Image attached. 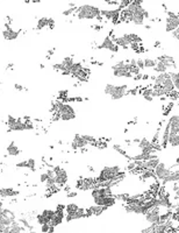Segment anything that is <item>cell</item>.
<instances>
[{"label":"cell","mask_w":179,"mask_h":233,"mask_svg":"<svg viewBox=\"0 0 179 233\" xmlns=\"http://www.w3.org/2000/svg\"><path fill=\"white\" fill-rule=\"evenodd\" d=\"M160 212H162V208H158V206H154L151 209H149L144 217H146V220L148 223H150L151 225H157L159 223V217H160Z\"/></svg>","instance_id":"8992f818"},{"label":"cell","mask_w":179,"mask_h":233,"mask_svg":"<svg viewBox=\"0 0 179 233\" xmlns=\"http://www.w3.org/2000/svg\"><path fill=\"white\" fill-rule=\"evenodd\" d=\"M92 197H109V196H113V192H112V188H95L92 189Z\"/></svg>","instance_id":"5bb4252c"},{"label":"cell","mask_w":179,"mask_h":233,"mask_svg":"<svg viewBox=\"0 0 179 233\" xmlns=\"http://www.w3.org/2000/svg\"><path fill=\"white\" fill-rule=\"evenodd\" d=\"M84 69V66H83V64L80 63V62H74V64H72V66H71V70H70V75H76V74H78L79 71H82Z\"/></svg>","instance_id":"83f0119b"},{"label":"cell","mask_w":179,"mask_h":233,"mask_svg":"<svg viewBox=\"0 0 179 233\" xmlns=\"http://www.w3.org/2000/svg\"><path fill=\"white\" fill-rule=\"evenodd\" d=\"M8 131L12 132V131H26V124L23 121V119H16L15 122L8 126Z\"/></svg>","instance_id":"7402d4cb"},{"label":"cell","mask_w":179,"mask_h":233,"mask_svg":"<svg viewBox=\"0 0 179 233\" xmlns=\"http://www.w3.org/2000/svg\"><path fill=\"white\" fill-rule=\"evenodd\" d=\"M171 167L169 168L168 166L164 162H159L157 164V167L154 169V174H155V178L159 182H163L171 174Z\"/></svg>","instance_id":"5b68a950"},{"label":"cell","mask_w":179,"mask_h":233,"mask_svg":"<svg viewBox=\"0 0 179 233\" xmlns=\"http://www.w3.org/2000/svg\"><path fill=\"white\" fill-rule=\"evenodd\" d=\"M21 33H22V29L14 31V29H12L11 27H8V28H5V29L2 31L1 35H2V37H4L5 40H7V41H13V40H16Z\"/></svg>","instance_id":"8fae6325"},{"label":"cell","mask_w":179,"mask_h":233,"mask_svg":"<svg viewBox=\"0 0 179 233\" xmlns=\"http://www.w3.org/2000/svg\"><path fill=\"white\" fill-rule=\"evenodd\" d=\"M1 189V198H8V197H16L20 195V191L15 190L13 188H0Z\"/></svg>","instance_id":"d6986e66"},{"label":"cell","mask_w":179,"mask_h":233,"mask_svg":"<svg viewBox=\"0 0 179 233\" xmlns=\"http://www.w3.org/2000/svg\"><path fill=\"white\" fill-rule=\"evenodd\" d=\"M142 180H147V178H155V174L152 170H144L142 171V175H141Z\"/></svg>","instance_id":"836d02e7"},{"label":"cell","mask_w":179,"mask_h":233,"mask_svg":"<svg viewBox=\"0 0 179 233\" xmlns=\"http://www.w3.org/2000/svg\"><path fill=\"white\" fill-rule=\"evenodd\" d=\"M15 166H16V168H27V161H21V162H18Z\"/></svg>","instance_id":"f6af8a7d"},{"label":"cell","mask_w":179,"mask_h":233,"mask_svg":"<svg viewBox=\"0 0 179 233\" xmlns=\"http://www.w3.org/2000/svg\"><path fill=\"white\" fill-rule=\"evenodd\" d=\"M128 169L129 170H133V169H135V163L133 162V161H130V163L128 164Z\"/></svg>","instance_id":"c3c4849f"},{"label":"cell","mask_w":179,"mask_h":233,"mask_svg":"<svg viewBox=\"0 0 179 233\" xmlns=\"http://www.w3.org/2000/svg\"><path fill=\"white\" fill-rule=\"evenodd\" d=\"M88 210H90V212L92 214H94V216H100L102 212L107 210V208H105V206H98V205H92V206L88 208Z\"/></svg>","instance_id":"4316f807"},{"label":"cell","mask_w":179,"mask_h":233,"mask_svg":"<svg viewBox=\"0 0 179 233\" xmlns=\"http://www.w3.org/2000/svg\"><path fill=\"white\" fill-rule=\"evenodd\" d=\"M172 37L176 40V41H178V37H179V29H176V31H173L172 32Z\"/></svg>","instance_id":"bcb514c9"},{"label":"cell","mask_w":179,"mask_h":233,"mask_svg":"<svg viewBox=\"0 0 179 233\" xmlns=\"http://www.w3.org/2000/svg\"><path fill=\"white\" fill-rule=\"evenodd\" d=\"M143 63H144V69H146V68L154 69V66L156 65V60H155V58H151V57H146V58L143 60Z\"/></svg>","instance_id":"f1b7e54d"},{"label":"cell","mask_w":179,"mask_h":233,"mask_svg":"<svg viewBox=\"0 0 179 233\" xmlns=\"http://www.w3.org/2000/svg\"><path fill=\"white\" fill-rule=\"evenodd\" d=\"M26 161H27V169L35 171L36 170V161H35V159H28Z\"/></svg>","instance_id":"d590c367"},{"label":"cell","mask_w":179,"mask_h":233,"mask_svg":"<svg viewBox=\"0 0 179 233\" xmlns=\"http://www.w3.org/2000/svg\"><path fill=\"white\" fill-rule=\"evenodd\" d=\"M136 66L142 71V70H144V63H143V58H138L136 60Z\"/></svg>","instance_id":"ab89813d"},{"label":"cell","mask_w":179,"mask_h":233,"mask_svg":"<svg viewBox=\"0 0 179 233\" xmlns=\"http://www.w3.org/2000/svg\"><path fill=\"white\" fill-rule=\"evenodd\" d=\"M53 170L55 173V183L56 185H64L69 180L66 170L61 167H53Z\"/></svg>","instance_id":"52a82bcc"},{"label":"cell","mask_w":179,"mask_h":233,"mask_svg":"<svg viewBox=\"0 0 179 233\" xmlns=\"http://www.w3.org/2000/svg\"><path fill=\"white\" fill-rule=\"evenodd\" d=\"M129 69H130V65L128 62H126L123 68H119V69H113V75L115 77H127V78H131L133 76L129 72Z\"/></svg>","instance_id":"e0dca14e"},{"label":"cell","mask_w":179,"mask_h":233,"mask_svg":"<svg viewBox=\"0 0 179 233\" xmlns=\"http://www.w3.org/2000/svg\"><path fill=\"white\" fill-rule=\"evenodd\" d=\"M128 93V86L126 84H120L114 86L113 92L111 93V98L113 100H120Z\"/></svg>","instance_id":"ba28073f"},{"label":"cell","mask_w":179,"mask_h":233,"mask_svg":"<svg viewBox=\"0 0 179 233\" xmlns=\"http://www.w3.org/2000/svg\"><path fill=\"white\" fill-rule=\"evenodd\" d=\"M77 196V192L76 191H69V193H68V197H76Z\"/></svg>","instance_id":"681fc988"},{"label":"cell","mask_w":179,"mask_h":233,"mask_svg":"<svg viewBox=\"0 0 179 233\" xmlns=\"http://www.w3.org/2000/svg\"><path fill=\"white\" fill-rule=\"evenodd\" d=\"M179 181V173H178V169L176 170H172L171 171V174L169 175L168 177L165 178V180L162 182V185L164 187L166 183H175V182H178Z\"/></svg>","instance_id":"603a6c76"},{"label":"cell","mask_w":179,"mask_h":233,"mask_svg":"<svg viewBox=\"0 0 179 233\" xmlns=\"http://www.w3.org/2000/svg\"><path fill=\"white\" fill-rule=\"evenodd\" d=\"M123 171L119 166H111V167H104L100 170L98 177H95V183H102L106 181H114L120 182L122 180Z\"/></svg>","instance_id":"6da1fadb"},{"label":"cell","mask_w":179,"mask_h":233,"mask_svg":"<svg viewBox=\"0 0 179 233\" xmlns=\"http://www.w3.org/2000/svg\"><path fill=\"white\" fill-rule=\"evenodd\" d=\"M48 174L47 173H43V174H41V176H40V181H41V183H45L47 182V180H48Z\"/></svg>","instance_id":"ee69618b"},{"label":"cell","mask_w":179,"mask_h":233,"mask_svg":"<svg viewBox=\"0 0 179 233\" xmlns=\"http://www.w3.org/2000/svg\"><path fill=\"white\" fill-rule=\"evenodd\" d=\"M79 209V206L77 205V204H74V203H71V204H69V205H66L65 206V212L66 213H74V212H76L77 210Z\"/></svg>","instance_id":"f546056e"},{"label":"cell","mask_w":179,"mask_h":233,"mask_svg":"<svg viewBox=\"0 0 179 233\" xmlns=\"http://www.w3.org/2000/svg\"><path fill=\"white\" fill-rule=\"evenodd\" d=\"M53 111L57 114V119H61L63 121L74 120L77 116L74 107L69 104H65L63 102H56L53 104Z\"/></svg>","instance_id":"3957f363"},{"label":"cell","mask_w":179,"mask_h":233,"mask_svg":"<svg viewBox=\"0 0 179 233\" xmlns=\"http://www.w3.org/2000/svg\"><path fill=\"white\" fill-rule=\"evenodd\" d=\"M93 202H94V205H98V206H105V208H111L113 205H115L116 199L113 196H109V197H95L93 198Z\"/></svg>","instance_id":"9c48e42d"},{"label":"cell","mask_w":179,"mask_h":233,"mask_svg":"<svg viewBox=\"0 0 179 233\" xmlns=\"http://www.w3.org/2000/svg\"><path fill=\"white\" fill-rule=\"evenodd\" d=\"M82 218H85V210L80 209V208L74 213H66L64 216V219L68 223L72 222V220H77V219H82Z\"/></svg>","instance_id":"ac0fdd59"},{"label":"cell","mask_w":179,"mask_h":233,"mask_svg":"<svg viewBox=\"0 0 179 233\" xmlns=\"http://www.w3.org/2000/svg\"><path fill=\"white\" fill-rule=\"evenodd\" d=\"M76 8H77V7H72V8L70 7V8H68V10H65V11H63V13H62V14H63L64 16H68V15H71L72 13H74V11H76Z\"/></svg>","instance_id":"60d3db41"},{"label":"cell","mask_w":179,"mask_h":233,"mask_svg":"<svg viewBox=\"0 0 179 233\" xmlns=\"http://www.w3.org/2000/svg\"><path fill=\"white\" fill-rule=\"evenodd\" d=\"M114 84H106L105 89H104V92H105L106 95L111 96V93L113 92V90H114Z\"/></svg>","instance_id":"f35d334b"},{"label":"cell","mask_w":179,"mask_h":233,"mask_svg":"<svg viewBox=\"0 0 179 233\" xmlns=\"http://www.w3.org/2000/svg\"><path fill=\"white\" fill-rule=\"evenodd\" d=\"M99 48L100 49H107V50H109L112 53H116L117 49H119V47H116L115 43L113 42V40H112L111 36H106L105 39L102 40V42L100 43Z\"/></svg>","instance_id":"4fadbf2b"},{"label":"cell","mask_w":179,"mask_h":233,"mask_svg":"<svg viewBox=\"0 0 179 233\" xmlns=\"http://www.w3.org/2000/svg\"><path fill=\"white\" fill-rule=\"evenodd\" d=\"M94 184V178H92V177H83V178H80L77 182V189H79L82 191L91 190V189H93Z\"/></svg>","instance_id":"30bf717a"},{"label":"cell","mask_w":179,"mask_h":233,"mask_svg":"<svg viewBox=\"0 0 179 233\" xmlns=\"http://www.w3.org/2000/svg\"><path fill=\"white\" fill-rule=\"evenodd\" d=\"M64 214L63 211H56V214L53 216V218L50 220V226H53V227H56V226H58L59 224H62V222H63V219H64Z\"/></svg>","instance_id":"44dd1931"},{"label":"cell","mask_w":179,"mask_h":233,"mask_svg":"<svg viewBox=\"0 0 179 233\" xmlns=\"http://www.w3.org/2000/svg\"><path fill=\"white\" fill-rule=\"evenodd\" d=\"M14 89H15L16 91H20V92H22V91H28V89L25 87L22 84H14Z\"/></svg>","instance_id":"7bdbcfd3"},{"label":"cell","mask_w":179,"mask_h":233,"mask_svg":"<svg viewBox=\"0 0 179 233\" xmlns=\"http://www.w3.org/2000/svg\"><path fill=\"white\" fill-rule=\"evenodd\" d=\"M41 213H42L44 217H47L49 220H51L53 218V216L56 214V211H53V210H48V209H47V210H43Z\"/></svg>","instance_id":"8d00e7d4"},{"label":"cell","mask_w":179,"mask_h":233,"mask_svg":"<svg viewBox=\"0 0 179 233\" xmlns=\"http://www.w3.org/2000/svg\"><path fill=\"white\" fill-rule=\"evenodd\" d=\"M154 70H155L157 74H165V72H168L169 71L166 65L163 63V62H160V61H156V65L154 66Z\"/></svg>","instance_id":"484cf974"},{"label":"cell","mask_w":179,"mask_h":233,"mask_svg":"<svg viewBox=\"0 0 179 233\" xmlns=\"http://www.w3.org/2000/svg\"><path fill=\"white\" fill-rule=\"evenodd\" d=\"M20 224H22V226L26 229V230H29L30 232L33 231V225L29 223V220L28 219H26V218H20Z\"/></svg>","instance_id":"d6a6232c"},{"label":"cell","mask_w":179,"mask_h":233,"mask_svg":"<svg viewBox=\"0 0 179 233\" xmlns=\"http://www.w3.org/2000/svg\"><path fill=\"white\" fill-rule=\"evenodd\" d=\"M83 137V139H84L86 142H88L90 145H95V142H97V139L94 138V137H92V135H86V134H84V135H82Z\"/></svg>","instance_id":"74e56055"},{"label":"cell","mask_w":179,"mask_h":233,"mask_svg":"<svg viewBox=\"0 0 179 233\" xmlns=\"http://www.w3.org/2000/svg\"><path fill=\"white\" fill-rule=\"evenodd\" d=\"M112 40H113V42L115 43L116 47H121V48H126V47L131 44L129 34H125V35H122L120 37H113Z\"/></svg>","instance_id":"2e32d148"},{"label":"cell","mask_w":179,"mask_h":233,"mask_svg":"<svg viewBox=\"0 0 179 233\" xmlns=\"http://www.w3.org/2000/svg\"><path fill=\"white\" fill-rule=\"evenodd\" d=\"M168 18L165 20V31L168 33H172L173 31L178 29L179 27V15L177 13L168 11Z\"/></svg>","instance_id":"277c9868"},{"label":"cell","mask_w":179,"mask_h":233,"mask_svg":"<svg viewBox=\"0 0 179 233\" xmlns=\"http://www.w3.org/2000/svg\"><path fill=\"white\" fill-rule=\"evenodd\" d=\"M36 222L40 225H43V224H49L50 220L47 217H44L42 213H40V214H36Z\"/></svg>","instance_id":"4dcf8cb0"},{"label":"cell","mask_w":179,"mask_h":233,"mask_svg":"<svg viewBox=\"0 0 179 233\" xmlns=\"http://www.w3.org/2000/svg\"><path fill=\"white\" fill-rule=\"evenodd\" d=\"M1 209H2V203L0 202V211H1Z\"/></svg>","instance_id":"816d5d0a"},{"label":"cell","mask_w":179,"mask_h":233,"mask_svg":"<svg viewBox=\"0 0 179 233\" xmlns=\"http://www.w3.org/2000/svg\"><path fill=\"white\" fill-rule=\"evenodd\" d=\"M113 148L115 149V152H117L119 154H121L122 156H126L127 159H130V156L127 154L126 149H123L122 147H121V146H120V145H114V146H113Z\"/></svg>","instance_id":"1f68e13d"},{"label":"cell","mask_w":179,"mask_h":233,"mask_svg":"<svg viewBox=\"0 0 179 233\" xmlns=\"http://www.w3.org/2000/svg\"><path fill=\"white\" fill-rule=\"evenodd\" d=\"M53 26H55V21H53V19L43 16V18H40V19L37 20V23H36V29H37V31H41V29H43V28H47V27L53 28Z\"/></svg>","instance_id":"9a60e30c"},{"label":"cell","mask_w":179,"mask_h":233,"mask_svg":"<svg viewBox=\"0 0 179 233\" xmlns=\"http://www.w3.org/2000/svg\"><path fill=\"white\" fill-rule=\"evenodd\" d=\"M0 198H1V189H0Z\"/></svg>","instance_id":"f5cc1de1"},{"label":"cell","mask_w":179,"mask_h":233,"mask_svg":"<svg viewBox=\"0 0 179 233\" xmlns=\"http://www.w3.org/2000/svg\"><path fill=\"white\" fill-rule=\"evenodd\" d=\"M178 190H179L178 182H175V183H173V191L176 192V195H178Z\"/></svg>","instance_id":"7dc6e473"},{"label":"cell","mask_w":179,"mask_h":233,"mask_svg":"<svg viewBox=\"0 0 179 233\" xmlns=\"http://www.w3.org/2000/svg\"><path fill=\"white\" fill-rule=\"evenodd\" d=\"M169 76H170V79L173 84V87H175V91L178 93L179 90V75L177 70H171V71H168Z\"/></svg>","instance_id":"ffe728a7"},{"label":"cell","mask_w":179,"mask_h":233,"mask_svg":"<svg viewBox=\"0 0 179 233\" xmlns=\"http://www.w3.org/2000/svg\"><path fill=\"white\" fill-rule=\"evenodd\" d=\"M74 15L79 19V20H92V19H98L100 18V8L93 6V5H82V6H77L76 11H74Z\"/></svg>","instance_id":"7a4b0ae2"},{"label":"cell","mask_w":179,"mask_h":233,"mask_svg":"<svg viewBox=\"0 0 179 233\" xmlns=\"http://www.w3.org/2000/svg\"><path fill=\"white\" fill-rule=\"evenodd\" d=\"M14 68V64L13 63H8L7 64V66H6V70H12Z\"/></svg>","instance_id":"f907efd6"},{"label":"cell","mask_w":179,"mask_h":233,"mask_svg":"<svg viewBox=\"0 0 179 233\" xmlns=\"http://www.w3.org/2000/svg\"><path fill=\"white\" fill-rule=\"evenodd\" d=\"M150 143H151V141H149L148 139H146V138L140 139V141H138V148L140 149L147 148L148 146H150Z\"/></svg>","instance_id":"e575fe53"},{"label":"cell","mask_w":179,"mask_h":233,"mask_svg":"<svg viewBox=\"0 0 179 233\" xmlns=\"http://www.w3.org/2000/svg\"><path fill=\"white\" fill-rule=\"evenodd\" d=\"M7 154L10 155V156H18V155H20V153H21V150L19 149V147L15 145V142L14 141H12L11 143L7 146Z\"/></svg>","instance_id":"cb8c5ba5"},{"label":"cell","mask_w":179,"mask_h":233,"mask_svg":"<svg viewBox=\"0 0 179 233\" xmlns=\"http://www.w3.org/2000/svg\"><path fill=\"white\" fill-rule=\"evenodd\" d=\"M179 145V134H169L168 146L177 148Z\"/></svg>","instance_id":"d4e9b609"},{"label":"cell","mask_w":179,"mask_h":233,"mask_svg":"<svg viewBox=\"0 0 179 233\" xmlns=\"http://www.w3.org/2000/svg\"><path fill=\"white\" fill-rule=\"evenodd\" d=\"M87 146H90V143L86 142L80 134H76V135H74V140H72V142H71V148L74 149V150L83 149V148H85V147H87Z\"/></svg>","instance_id":"7c38bea8"},{"label":"cell","mask_w":179,"mask_h":233,"mask_svg":"<svg viewBox=\"0 0 179 233\" xmlns=\"http://www.w3.org/2000/svg\"><path fill=\"white\" fill-rule=\"evenodd\" d=\"M50 224H43L41 225V232L42 233H48L49 232V230H50Z\"/></svg>","instance_id":"b9f144b4"}]
</instances>
